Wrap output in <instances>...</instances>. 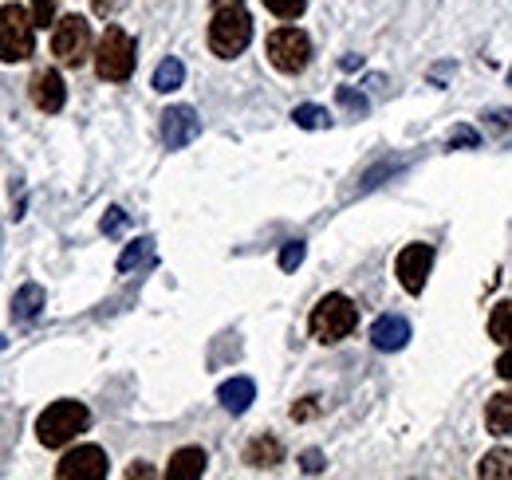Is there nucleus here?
I'll return each mask as SVG.
<instances>
[{"label":"nucleus","instance_id":"nucleus-1","mask_svg":"<svg viewBox=\"0 0 512 480\" xmlns=\"http://www.w3.org/2000/svg\"><path fill=\"white\" fill-rule=\"evenodd\" d=\"M87 425H91V414H87L83 402H52V406L40 414V421H36V437H40V445H48V449H64V445H71Z\"/></svg>","mask_w":512,"mask_h":480},{"label":"nucleus","instance_id":"nucleus-2","mask_svg":"<svg viewBox=\"0 0 512 480\" xmlns=\"http://www.w3.org/2000/svg\"><path fill=\"white\" fill-rule=\"evenodd\" d=\"M249 40H253V16L241 4L217 8L213 24H209V48H213V56L233 60V56H241L249 48Z\"/></svg>","mask_w":512,"mask_h":480},{"label":"nucleus","instance_id":"nucleus-3","mask_svg":"<svg viewBox=\"0 0 512 480\" xmlns=\"http://www.w3.org/2000/svg\"><path fill=\"white\" fill-rule=\"evenodd\" d=\"M36 48V20L20 4L0 8V63H20Z\"/></svg>","mask_w":512,"mask_h":480},{"label":"nucleus","instance_id":"nucleus-4","mask_svg":"<svg viewBox=\"0 0 512 480\" xmlns=\"http://www.w3.org/2000/svg\"><path fill=\"white\" fill-rule=\"evenodd\" d=\"M308 327H312L316 343H339L359 327V307L347 296H323L308 319Z\"/></svg>","mask_w":512,"mask_h":480},{"label":"nucleus","instance_id":"nucleus-5","mask_svg":"<svg viewBox=\"0 0 512 480\" xmlns=\"http://www.w3.org/2000/svg\"><path fill=\"white\" fill-rule=\"evenodd\" d=\"M134 56H138V52H134V40H130L119 24H107V32H103V40H99V52H95V71H99V79H107V83L130 79Z\"/></svg>","mask_w":512,"mask_h":480},{"label":"nucleus","instance_id":"nucleus-6","mask_svg":"<svg viewBox=\"0 0 512 480\" xmlns=\"http://www.w3.org/2000/svg\"><path fill=\"white\" fill-rule=\"evenodd\" d=\"M264 52H268V63H272L276 71L296 75V71H304L308 60H312V40H308L300 28H276V32L268 36Z\"/></svg>","mask_w":512,"mask_h":480},{"label":"nucleus","instance_id":"nucleus-7","mask_svg":"<svg viewBox=\"0 0 512 480\" xmlns=\"http://www.w3.org/2000/svg\"><path fill=\"white\" fill-rule=\"evenodd\" d=\"M52 52L67 67H79L91 56V24L83 16H64L56 24V32H52Z\"/></svg>","mask_w":512,"mask_h":480},{"label":"nucleus","instance_id":"nucleus-8","mask_svg":"<svg viewBox=\"0 0 512 480\" xmlns=\"http://www.w3.org/2000/svg\"><path fill=\"white\" fill-rule=\"evenodd\" d=\"M430 268H434V248L430 244H406L394 260V276L410 296H422V288L430 280Z\"/></svg>","mask_w":512,"mask_h":480},{"label":"nucleus","instance_id":"nucleus-9","mask_svg":"<svg viewBox=\"0 0 512 480\" xmlns=\"http://www.w3.org/2000/svg\"><path fill=\"white\" fill-rule=\"evenodd\" d=\"M60 480H103L107 477V453L99 445H79L56 465Z\"/></svg>","mask_w":512,"mask_h":480},{"label":"nucleus","instance_id":"nucleus-10","mask_svg":"<svg viewBox=\"0 0 512 480\" xmlns=\"http://www.w3.org/2000/svg\"><path fill=\"white\" fill-rule=\"evenodd\" d=\"M197 134H201V119L193 115L190 107H170V111L162 115V142H166V150L190 146Z\"/></svg>","mask_w":512,"mask_h":480},{"label":"nucleus","instance_id":"nucleus-11","mask_svg":"<svg viewBox=\"0 0 512 480\" xmlns=\"http://www.w3.org/2000/svg\"><path fill=\"white\" fill-rule=\"evenodd\" d=\"M32 103L44 111V115H56V111H64L67 103V87L64 79H60V71H36L32 75Z\"/></svg>","mask_w":512,"mask_h":480},{"label":"nucleus","instance_id":"nucleus-12","mask_svg":"<svg viewBox=\"0 0 512 480\" xmlns=\"http://www.w3.org/2000/svg\"><path fill=\"white\" fill-rule=\"evenodd\" d=\"M371 343H375L379 351H402V347L410 343V323H406L402 315H383V319H375Z\"/></svg>","mask_w":512,"mask_h":480},{"label":"nucleus","instance_id":"nucleus-13","mask_svg":"<svg viewBox=\"0 0 512 480\" xmlns=\"http://www.w3.org/2000/svg\"><path fill=\"white\" fill-rule=\"evenodd\" d=\"M217 398H221V406H225L229 414H245V410L253 406V398H256L253 378H229V382H221Z\"/></svg>","mask_w":512,"mask_h":480},{"label":"nucleus","instance_id":"nucleus-14","mask_svg":"<svg viewBox=\"0 0 512 480\" xmlns=\"http://www.w3.org/2000/svg\"><path fill=\"white\" fill-rule=\"evenodd\" d=\"M284 461V445L272 437V433H260L249 441V449H245V465H253V469H272V465H280Z\"/></svg>","mask_w":512,"mask_h":480},{"label":"nucleus","instance_id":"nucleus-15","mask_svg":"<svg viewBox=\"0 0 512 480\" xmlns=\"http://www.w3.org/2000/svg\"><path fill=\"white\" fill-rule=\"evenodd\" d=\"M170 480H201L205 477V453L197 445H186L170 457V469H166Z\"/></svg>","mask_w":512,"mask_h":480},{"label":"nucleus","instance_id":"nucleus-16","mask_svg":"<svg viewBox=\"0 0 512 480\" xmlns=\"http://www.w3.org/2000/svg\"><path fill=\"white\" fill-rule=\"evenodd\" d=\"M44 311V288L40 284H24L12 296V323H36Z\"/></svg>","mask_w":512,"mask_h":480},{"label":"nucleus","instance_id":"nucleus-17","mask_svg":"<svg viewBox=\"0 0 512 480\" xmlns=\"http://www.w3.org/2000/svg\"><path fill=\"white\" fill-rule=\"evenodd\" d=\"M485 425H489V433H497V437L512 433V394H493V398H489V406H485Z\"/></svg>","mask_w":512,"mask_h":480},{"label":"nucleus","instance_id":"nucleus-18","mask_svg":"<svg viewBox=\"0 0 512 480\" xmlns=\"http://www.w3.org/2000/svg\"><path fill=\"white\" fill-rule=\"evenodd\" d=\"M182 79H186V67H182V60H162L158 63V71H154V91H178L182 87Z\"/></svg>","mask_w":512,"mask_h":480},{"label":"nucleus","instance_id":"nucleus-19","mask_svg":"<svg viewBox=\"0 0 512 480\" xmlns=\"http://www.w3.org/2000/svg\"><path fill=\"white\" fill-rule=\"evenodd\" d=\"M489 339L493 343H512V300H501L489 315Z\"/></svg>","mask_w":512,"mask_h":480},{"label":"nucleus","instance_id":"nucleus-20","mask_svg":"<svg viewBox=\"0 0 512 480\" xmlns=\"http://www.w3.org/2000/svg\"><path fill=\"white\" fill-rule=\"evenodd\" d=\"M477 477H512V453L509 449H493L485 453V461L477 465Z\"/></svg>","mask_w":512,"mask_h":480},{"label":"nucleus","instance_id":"nucleus-21","mask_svg":"<svg viewBox=\"0 0 512 480\" xmlns=\"http://www.w3.org/2000/svg\"><path fill=\"white\" fill-rule=\"evenodd\" d=\"M150 260H154V240H150V237L134 240L127 252L119 256V272H130V268H138V264H150Z\"/></svg>","mask_w":512,"mask_h":480},{"label":"nucleus","instance_id":"nucleus-22","mask_svg":"<svg viewBox=\"0 0 512 480\" xmlns=\"http://www.w3.org/2000/svg\"><path fill=\"white\" fill-rule=\"evenodd\" d=\"M292 119H296V126H304V130H323L327 126V111L323 107H312V103H304V107H296L292 111Z\"/></svg>","mask_w":512,"mask_h":480},{"label":"nucleus","instance_id":"nucleus-23","mask_svg":"<svg viewBox=\"0 0 512 480\" xmlns=\"http://www.w3.org/2000/svg\"><path fill=\"white\" fill-rule=\"evenodd\" d=\"M264 8H268L272 16H280V20H296V16L308 8V0H264Z\"/></svg>","mask_w":512,"mask_h":480},{"label":"nucleus","instance_id":"nucleus-24","mask_svg":"<svg viewBox=\"0 0 512 480\" xmlns=\"http://www.w3.org/2000/svg\"><path fill=\"white\" fill-rule=\"evenodd\" d=\"M300 260H304V240H288L280 252V268L292 272V268H300Z\"/></svg>","mask_w":512,"mask_h":480},{"label":"nucleus","instance_id":"nucleus-25","mask_svg":"<svg viewBox=\"0 0 512 480\" xmlns=\"http://www.w3.org/2000/svg\"><path fill=\"white\" fill-rule=\"evenodd\" d=\"M339 103H343L347 111H355V115H367V99H363L359 91H351V87H339Z\"/></svg>","mask_w":512,"mask_h":480},{"label":"nucleus","instance_id":"nucleus-26","mask_svg":"<svg viewBox=\"0 0 512 480\" xmlns=\"http://www.w3.org/2000/svg\"><path fill=\"white\" fill-rule=\"evenodd\" d=\"M127 229V213L123 209H107V217H103V233L107 237H119Z\"/></svg>","mask_w":512,"mask_h":480},{"label":"nucleus","instance_id":"nucleus-27","mask_svg":"<svg viewBox=\"0 0 512 480\" xmlns=\"http://www.w3.org/2000/svg\"><path fill=\"white\" fill-rule=\"evenodd\" d=\"M477 142H481V134L473 126H453V134H449V146H477Z\"/></svg>","mask_w":512,"mask_h":480},{"label":"nucleus","instance_id":"nucleus-28","mask_svg":"<svg viewBox=\"0 0 512 480\" xmlns=\"http://www.w3.org/2000/svg\"><path fill=\"white\" fill-rule=\"evenodd\" d=\"M52 16H56V0H32V20L44 28V24H52Z\"/></svg>","mask_w":512,"mask_h":480},{"label":"nucleus","instance_id":"nucleus-29","mask_svg":"<svg viewBox=\"0 0 512 480\" xmlns=\"http://www.w3.org/2000/svg\"><path fill=\"white\" fill-rule=\"evenodd\" d=\"M320 414V398H304L300 406H292V418L296 421H308V418H316Z\"/></svg>","mask_w":512,"mask_h":480},{"label":"nucleus","instance_id":"nucleus-30","mask_svg":"<svg viewBox=\"0 0 512 480\" xmlns=\"http://www.w3.org/2000/svg\"><path fill=\"white\" fill-rule=\"evenodd\" d=\"M300 465H304V473H323V453L320 449H308V453L300 457Z\"/></svg>","mask_w":512,"mask_h":480},{"label":"nucleus","instance_id":"nucleus-31","mask_svg":"<svg viewBox=\"0 0 512 480\" xmlns=\"http://www.w3.org/2000/svg\"><path fill=\"white\" fill-rule=\"evenodd\" d=\"M489 126H501V130H512V111H493V115H489Z\"/></svg>","mask_w":512,"mask_h":480},{"label":"nucleus","instance_id":"nucleus-32","mask_svg":"<svg viewBox=\"0 0 512 480\" xmlns=\"http://www.w3.org/2000/svg\"><path fill=\"white\" fill-rule=\"evenodd\" d=\"M497 374H501L505 382H512V351H505V355H501V362H497Z\"/></svg>","mask_w":512,"mask_h":480},{"label":"nucleus","instance_id":"nucleus-33","mask_svg":"<svg viewBox=\"0 0 512 480\" xmlns=\"http://www.w3.org/2000/svg\"><path fill=\"white\" fill-rule=\"evenodd\" d=\"M127 477H130V480H138V477H154V469H150V465H142V461H134V465H130V469H127Z\"/></svg>","mask_w":512,"mask_h":480},{"label":"nucleus","instance_id":"nucleus-34","mask_svg":"<svg viewBox=\"0 0 512 480\" xmlns=\"http://www.w3.org/2000/svg\"><path fill=\"white\" fill-rule=\"evenodd\" d=\"M91 8H95L99 16H111V12L119 8V0H91Z\"/></svg>","mask_w":512,"mask_h":480},{"label":"nucleus","instance_id":"nucleus-35","mask_svg":"<svg viewBox=\"0 0 512 480\" xmlns=\"http://www.w3.org/2000/svg\"><path fill=\"white\" fill-rule=\"evenodd\" d=\"M217 8H229V4H241V0H213Z\"/></svg>","mask_w":512,"mask_h":480},{"label":"nucleus","instance_id":"nucleus-36","mask_svg":"<svg viewBox=\"0 0 512 480\" xmlns=\"http://www.w3.org/2000/svg\"><path fill=\"white\" fill-rule=\"evenodd\" d=\"M509 87H512V67H509Z\"/></svg>","mask_w":512,"mask_h":480},{"label":"nucleus","instance_id":"nucleus-37","mask_svg":"<svg viewBox=\"0 0 512 480\" xmlns=\"http://www.w3.org/2000/svg\"><path fill=\"white\" fill-rule=\"evenodd\" d=\"M0 351H4V339H0Z\"/></svg>","mask_w":512,"mask_h":480}]
</instances>
